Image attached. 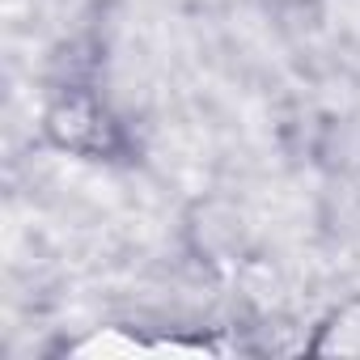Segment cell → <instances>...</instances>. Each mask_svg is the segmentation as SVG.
I'll return each mask as SVG.
<instances>
[{"label":"cell","instance_id":"cell-2","mask_svg":"<svg viewBox=\"0 0 360 360\" xmlns=\"http://www.w3.org/2000/svg\"><path fill=\"white\" fill-rule=\"evenodd\" d=\"M271 5H276V9H314L318 0H271Z\"/></svg>","mask_w":360,"mask_h":360},{"label":"cell","instance_id":"cell-1","mask_svg":"<svg viewBox=\"0 0 360 360\" xmlns=\"http://www.w3.org/2000/svg\"><path fill=\"white\" fill-rule=\"evenodd\" d=\"M43 136L51 148L81 161H123L131 153V136L123 119L85 81H64L51 89L43 106Z\"/></svg>","mask_w":360,"mask_h":360}]
</instances>
